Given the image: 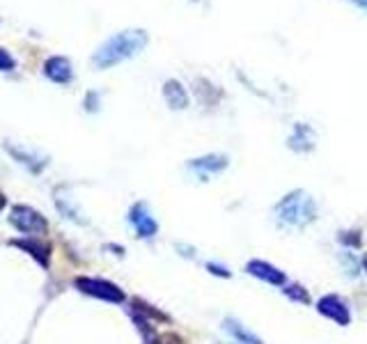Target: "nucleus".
Wrapping results in <instances>:
<instances>
[{
	"instance_id": "39448f33",
	"label": "nucleus",
	"mask_w": 367,
	"mask_h": 344,
	"mask_svg": "<svg viewBox=\"0 0 367 344\" xmlns=\"http://www.w3.org/2000/svg\"><path fill=\"white\" fill-rule=\"evenodd\" d=\"M129 223L136 227V232H138L140 239H151V236H156V232H159V225H156L154 218H151L145 202H136L134 207H131Z\"/></svg>"
},
{
	"instance_id": "4468645a",
	"label": "nucleus",
	"mask_w": 367,
	"mask_h": 344,
	"mask_svg": "<svg viewBox=\"0 0 367 344\" xmlns=\"http://www.w3.org/2000/svg\"><path fill=\"white\" fill-rule=\"evenodd\" d=\"M314 142V135H312V129L305 127V124H299L297 127V135L294 138H289V147L292 150H299V152H305L310 150Z\"/></svg>"
},
{
	"instance_id": "a211bd4d",
	"label": "nucleus",
	"mask_w": 367,
	"mask_h": 344,
	"mask_svg": "<svg viewBox=\"0 0 367 344\" xmlns=\"http://www.w3.org/2000/svg\"><path fill=\"white\" fill-rule=\"evenodd\" d=\"M5 207H7V197H5V193H3V191H0V212H3Z\"/></svg>"
},
{
	"instance_id": "f8f14e48",
	"label": "nucleus",
	"mask_w": 367,
	"mask_h": 344,
	"mask_svg": "<svg viewBox=\"0 0 367 344\" xmlns=\"http://www.w3.org/2000/svg\"><path fill=\"white\" fill-rule=\"evenodd\" d=\"M163 97H166V101L170 103V108H175V110H181L188 106L186 90H184L181 83H177V80H168L166 85H163Z\"/></svg>"
},
{
	"instance_id": "0eeeda50",
	"label": "nucleus",
	"mask_w": 367,
	"mask_h": 344,
	"mask_svg": "<svg viewBox=\"0 0 367 344\" xmlns=\"http://www.w3.org/2000/svg\"><path fill=\"white\" fill-rule=\"evenodd\" d=\"M44 76L58 83V85H67L74 78V69H71V62L65 56H50L44 62Z\"/></svg>"
},
{
	"instance_id": "423d86ee",
	"label": "nucleus",
	"mask_w": 367,
	"mask_h": 344,
	"mask_svg": "<svg viewBox=\"0 0 367 344\" xmlns=\"http://www.w3.org/2000/svg\"><path fill=\"white\" fill-rule=\"evenodd\" d=\"M317 310L321 312L324 317L333 319L335 324H340V326H349V321H351L349 308H346L344 301H342L340 296H335V294H329V296L319 298Z\"/></svg>"
},
{
	"instance_id": "9b49d317",
	"label": "nucleus",
	"mask_w": 367,
	"mask_h": 344,
	"mask_svg": "<svg viewBox=\"0 0 367 344\" xmlns=\"http://www.w3.org/2000/svg\"><path fill=\"white\" fill-rule=\"evenodd\" d=\"M228 168V159L220 154H209V156H202V159L191 161V170H196L200 177H207L211 172H220Z\"/></svg>"
},
{
	"instance_id": "dca6fc26",
	"label": "nucleus",
	"mask_w": 367,
	"mask_h": 344,
	"mask_svg": "<svg viewBox=\"0 0 367 344\" xmlns=\"http://www.w3.org/2000/svg\"><path fill=\"white\" fill-rule=\"evenodd\" d=\"M14 67H16V60H14V56L9 53L7 48L0 46V71H12Z\"/></svg>"
},
{
	"instance_id": "aec40b11",
	"label": "nucleus",
	"mask_w": 367,
	"mask_h": 344,
	"mask_svg": "<svg viewBox=\"0 0 367 344\" xmlns=\"http://www.w3.org/2000/svg\"><path fill=\"white\" fill-rule=\"evenodd\" d=\"M365 269H367V259H365Z\"/></svg>"
},
{
	"instance_id": "f257e3e1",
	"label": "nucleus",
	"mask_w": 367,
	"mask_h": 344,
	"mask_svg": "<svg viewBox=\"0 0 367 344\" xmlns=\"http://www.w3.org/2000/svg\"><path fill=\"white\" fill-rule=\"evenodd\" d=\"M147 33L145 30H122V33L106 39L104 44L97 48V53L92 56V65L97 69H108L115 67L119 62L138 56L142 48L147 46Z\"/></svg>"
},
{
	"instance_id": "20e7f679",
	"label": "nucleus",
	"mask_w": 367,
	"mask_h": 344,
	"mask_svg": "<svg viewBox=\"0 0 367 344\" xmlns=\"http://www.w3.org/2000/svg\"><path fill=\"white\" fill-rule=\"evenodd\" d=\"M74 285H76L78 291H83V294L101 298V301H108V303H122V301H124V291H122L117 285L108 283V280L78 276L74 280Z\"/></svg>"
},
{
	"instance_id": "6ab92c4d",
	"label": "nucleus",
	"mask_w": 367,
	"mask_h": 344,
	"mask_svg": "<svg viewBox=\"0 0 367 344\" xmlns=\"http://www.w3.org/2000/svg\"><path fill=\"white\" fill-rule=\"evenodd\" d=\"M356 3H358V5L365 9V12H367V0H356Z\"/></svg>"
},
{
	"instance_id": "9d476101",
	"label": "nucleus",
	"mask_w": 367,
	"mask_h": 344,
	"mask_svg": "<svg viewBox=\"0 0 367 344\" xmlns=\"http://www.w3.org/2000/svg\"><path fill=\"white\" fill-rule=\"evenodd\" d=\"M248 273L264 280V283H271L275 287H282L284 285V273L282 271H278L275 266H271L269 262H262V259H252V262H248Z\"/></svg>"
},
{
	"instance_id": "1a4fd4ad",
	"label": "nucleus",
	"mask_w": 367,
	"mask_h": 344,
	"mask_svg": "<svg viewBox=\"0 0 367 344\" xmlns=\"http://www.w3.org/2000/svg\"><path fill=\"white\" fill-rule=\"evenodd\" d=\"M12 246L26 250V253L33 257L39 266L48 269V264H50V246L48 244L37 241V239H14Z\"/></svg>"
},
{
	"instance_id": "6e6552de",
	"label": "nucleus",
	"mask_w": 367,
	"mask_h": 344,
	"mask_svg": "<svg viewBox=\"0 0 367 344\" xmlns=\"http://www.w3.org/2000/svg\"><path fill=\"white\" fill-rule=\"evenodd\" d=\"M7 147V152L14 156V159L21 163V165H26V168L30 170V172H42L44 168H46V163H48V159L46 156H42L37 150H26V147H16V145H12V142H7L5 145Z\"/></svg>"
},
{
	"instance_id": "f3484780",
	"label": "nucleus",
	"mask_w": 367,
	"mask_h": 344,
	"mask_svg": "<svg viewBox=\"0 0 367 344\" xmlns=\"http://www.w3.org/2000/svg\"><path fill=\"white\" fill-rule=\"evenodd\" d=\"M207 269L211 271V273L220 276V278H230V271H228V266H220V264H213V262H209V264H207Z\"/></svg>"
},
{
	"instance_id": "f03ea898",
	"label": "nucleus",
	"mask_w": 367,
	"mask_h": 344,
	"mask_svg": "<svg viewBox=\"0 0 367 344\" xmlns=\"http://www.w3.org/2000/svg\"><path fill=\"white\" fill-rule=\"evenodd\" d=\"M273 214L284 227H305L317 218V204L305 191H292L275 204Z\"/></svg>"
},
{
	"instance_id": "7ed1b4c3",
	"label": "nucleus",
	"mask_w": 367,
	"mask_h": 344,
	"mask_svg": "<svg viewBox=\"0 0 367 344\" xmlns=\"http://www.w3.org/2000/svg\"><path fill=\"white\" fill-rule=\"evenodd\" d=\"M9 223L23 234H46L48 229L46 218L28 204H16L14 209L9 212Z\"/></svg>"
},
{
	"instance_id": "ddd939ff",
	"label": "nucleus",
	"mask_w": 367,
	"mask_h": 344,
	"mask_svg": "<svg viewBox=\"0 0 367 344\" xmlns=\"http://www.w3.org/2000/svg\"><path fill=\"white\" fill-rule=\"evenodd\" d=\"M223 326H225V330L239 344H264L257 335H252V333L246 326H241L237 319H225V324H223Z\"/></svg>"
},
{
	"instance_id": "2eb2a0df",
	"label": "nucleus",
	"mask_w": 367,
	"mask_h": 344,
	"mask_svg": "<svg viewBox=\"0 0 367 344\" xmlns=\"http://www.w3.org/2000/svg\"><path fill=\"white\" fill-rule=\"evenodd\" d=\"M284 294H287L292 301H299V303H310V294L305 291L301 285H289L284 287Z\"/></svg>"
}]
</instances>
